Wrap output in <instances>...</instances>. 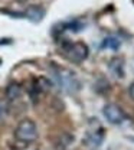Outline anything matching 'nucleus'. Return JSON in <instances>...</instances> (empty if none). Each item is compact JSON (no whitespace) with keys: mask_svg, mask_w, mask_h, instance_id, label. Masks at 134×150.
<instances>
[{"mask_svg":"<svg viewBox=\"0 0 134 150\" xmlns=\"http://www.w3.org/2000/svg\"><path fill=\"white\" fill-rule=\"evenodd\" d=\"M104 129L99 126V124H95V127H90L88 131H87V146L90 147H99L102 140H104Z\"/></svg>","mask_w":134,"mask_h":150,"instance_id":"nucleus-5","label":"nucleus"},{"mask_svg":"<svg viewBox=\"0 0 134 150\" xmlns=\"http://www.w3.org/2000/svg\"><path fill=\"white\" fill-rule=\"evenodd\" d=\"M23 16L36 23V22H40V20L43 19V16H45V10H43L40 6H29L28 10L23 13Z\"/></svg>","mask_w":134,"mask_h":150,"instance_id":"nucleus-8","label":"nucleus"},{"mask_svg":"<svg viewBox=\"0 0 134 150\" xmlns=\"http://www.w3.org/2000/svg\"><path fill=\"white\" fill-rule=\"evenodd\" d=\"M19 1H25V0H19Z\"/></svg>","mask_w":134,"mask_h":150,"instance_id":"nucleus-14","label":"nucleus"},{"mask_svg":"<svg viewBox=\"0 0 134 150\" xmlns=\"http://www.w3.org/2000/svg\"><path fill=\"white\" fill-rule=\"evenodd\" d=\"M102 114L105 117V120L114 126H120L126 121V112L123 111V108L120 105H117L114 103H108L104 105Z\"/></svg>","mask_w":134,"mask_h":150,"instance_id":"nucleus-4","label":"nucleus"},{"mask_svg":"<svg viewBox=\"0 0 134 150\" xmlns=\"http://www.w3.org/2000/svg\"><path fill=\"white\" fill-rule=\"evenodd\" d=\"M22 95V87L18 82H10L6 88V97L9 101H15Z\"/></svg>","mask_w":134,"mask_h":150,"instance_id":"nucleus-11","label":"nucleus"},{"mask_svg":"<svg viewBox=\"0 0 134 150\" xmlns=\"http://www.w3.org/2000/svg\"><path fill=\"white\" fill-rule=\"evenodd\" d=\"M59 26H62V29H59L61 33H62V32H66V30L78 33V32H82V30H84L85 23H84L82 20H79V19H74V20H69V22H66V23H61Z\"/></svg>","mask_w":134,"mask_h":150,"instance_id":"nucleus-7","label":"nucleus"},{"mask_svg":"<svg viewBox=\"0 0 134 150\" xmlns=\"http://www.w3.org/2000/svg\"><path fill=\"white\" fill-rule=\"evenodd\" d=\"M61 52L68 61H71L74 64H81L88 58L90 48L84 42H71V40L65 39L61 43Z\"/></svg>","mask_w":134,"mask_h":150,"instance_id":"nucleus-2","label":"nucleus"},{"mask_svg":"<svg viewBox=\"0 0 134 150\" xmlns=\"http://www.w3.org/2000/svg\"><path fill=\"white\" fill-rule=\"evenodd\" d=\"M15 139L23 144L33 143L38 139V127L35 121L30 118H23L15 129Z\"/></svg>","mask_w":134,"mask_h":150,"instance_id":"nucleus-3","label":"nucleus"},{"mask_svg":"<svg viewBox=\"0 0 134 150\" xmlns=\"http://www.w3.org/2000/svg\"><path fill=\"white\" fill-rule=\"evenodd\" d=\"M51 71H52V74L55 76L56 84L63 91H66L69 94L79 91L81 84H79V81H78L77 75H75L74 71H71L68 68H63V67H58L55 64H52Z\"/></svg>","mask_w":134,"mask_h":150,"instance_id":"nucleus-1","label":"nucleus"},{"mask_svg":"<svg viewBox=\"0 0 134 150\" xmlns=\"http://www.w3.org/2000/svg\"><path fill=\"white\" fill-rule=\"evenodd\" d=\"M121 46V40L117 36H107L102 39L99 49H111V51H118Z\"/></svg>","mask_w":134,"mask_h":150,"instance_id":"nucleus-9","label":"nucleus"},{"mask_svg":"<svg viewBox=\"0 0 134 150\" xmlns=\"http://www.w3.org/2000/svg\"><path fill=\"white\" fill-rule=\"evenodd\" d=\"M124 67H126V61L121 56H114L108 62V71H110V74L113 75L115 79H123L126 76Z\"/></svg>","mask_w":134,"mask_h":150,"instance_id":"nucleus-6","label":"nucleus"},{"mask_svg":"<svg viewBox=\"0 0 134 150\" xmlns=\"http://www.w3.org/2000/svg\"><path fill=\"white\" fill-rule=\"evenodd\" d=\"M51 87H52L51 81H49V79H46L45 76L36 78V79L33 81V90H35L36 93H39V94L48 93V91L51 90Z\"/></svg>","mask_w":134,"mask_h":150,"instance_id":"nucleus-10","label":"nucleus"},{"mask_svg":"<svg viewBox=\"0 0 134 150\" xmlns=\"http://www.w3.org/2000/svg\"><path fill=\"white\" fill-rule=\"evenodd\" d=\"M6 111H7V105H6V103L3 100H0V121L6 115Z\"/></svg>","mask_w":134,"mask_h":150,"instance_id":"nucleus-12","label":"nucleus"},{"mask_svg":"<svg viewBox=\"0 0 134 150\" xmlns=\"http://www.w3.org/2000/svg\"><path fill=\"white\" fill-rule=\"evenodd\" d=\"M128 94H130V98L134 101V82H131V85L128 87Z\"/></svg>","mask_w":134,"mask_h":150,"instance_id":"nucleus-13","label":"nucleus"}]
</instances>
